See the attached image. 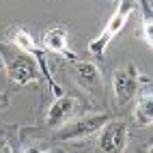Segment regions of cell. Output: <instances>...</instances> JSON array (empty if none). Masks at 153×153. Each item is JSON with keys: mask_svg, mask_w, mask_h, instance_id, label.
I'll return each instance as SVG.
<instances>
[{"mask_svg": "<svg viewBox=\"0 0 153 153\" xmlns=\"http://www.w3.org/2000/svg\"><path fill=\"white\" fill-rule=\"evenodd\" d=\"M0 63L7 69L9 82L15 86H28V84L41 82V71H39L35 58L11 43L0 41Z\"/></svg>", "mask_w": 153, "mask_h": 153, "instance_id": "cell-1", "label": "cell"}, {"mask_svg": "<svg viewBox=\"0 0 153 153\" xmlns=\"http://www.w3.org/2000/svg\"><path fill=\"white\" fill-rule=\"evenodd\" d=\"M131 13H134V0H117L114 13H112V17L108 19V24L104 26V30L88 43V52L93 56H97V58L104 56L108 45L112 43V39L123 30V26L127 24V19H129Z\"/></svg>", "mask_w": 153, "mask_h": 153, "instance_id": "cell-2", "label": "cell"}, {"mask_svg": "<svg viewBox=\"0 0 153 153\" xmlns=\"http://www.w3.org/2000/svg\"><path fill=\"white\" fill-rule=\"evenodd\" d=\"M11 45H15L17 50H22V52H26L28 56H33V58H35V63H37L39 71H41V78H45V82L50 84V88H52L54 97H60V95H63V88H60V86L54 82L52 71H50V67H48L45 50L35 41V37L30 35L26 28H17L15 33H13V41H11Z\"/></svg>", "mask_w": 153, "mask_h": 153, "instance_id": "cell-3", "label": "cell"}, {"mask_svg": "<svg viewBox=\"0 0 153 153\" xmlns=\"http://www.w3.org/2000/svg\"><path fill=\"white\" fill-rule=\"evenodd\" d=\"M110 121L106 112H97V114H84L78 117L74 121L65 123L63 127L56 129V140H65V142H74V140H84L88 136H95L97 131Z\"/></svg>", "mask_w": 153, "mask_h": 153, "instance_id": "cell-4", "label": "cell"}, {"mask_svg": "<svg viewBox=\"0 0 153 153\" xmlns=\"http://www.w3.org/2000/svg\"><path fill=\"white\" fill-rule=\"evenodd\" d=\"M140 71L134 63H127L125 67H121L114 71L112 76V91H114V99H117V106H127L131 99L136 97L138 88H140V82H142Z\"/></svg>", "mask_w": 153, "mask_h": 153, "instance_id": "cell-5", "label": "cell"}, {"mask_svg": "<svg viewBox=\"0 0 153 153\" xmlns=\"http://www.w3.org/2000/svg\"><path fill=\"white\" fill-rule=\"evenodd\" d=\"M97 147L104 153H123L129 140V125L121 119H112L97 131Z\"/></svg>", "mask_w": 153, "mask_h": 153, "instance_id": "cell-6", "label": "cell"}, {"mask_svg": "<svg viewBox=\"0 0 153 153\" xmlns=\"http://www.w3.org/2000/svg\"><path fill=\"white\" fill-rule=\"evenodd\" d=\"M78 99L76 97H69V95H60L54 97L52 106L48 108V114H45V125L48 127H63L65 123H69L74 119L76 110H78Z\"/></svg>", "mask_w": 153, "mask_h": 153, "instance_id": "cell-7", "label": "cell"}, {"mask_svg": "<svg viewBox=\"0 0 153 153\" xmlns=\"http://www.w3.org/2000/svg\"><path fill=\"white\" fill-rule=\"evenodd\" d=\"M71 76H74L76 84L84 88L86 93H97L101 91V74L99 67L88 60H74L71 63Z\"/></svg>", "mask_w": 153, "mask_h": 153, "instance_id": "cell-8", "label": "cell"}, {"mask_svg": "<svg viewBox=\"0 0 153 153\" xmlns=\"http://www.w3.org/2000/svg\"><path fill=\"white\" fill-rule=\"evenodd\" d=\"M67 37H69L67 26L56 24V26H52V28L45 30V35H43V45H41V48L45 50V52L60 54V56H65L67 60L74 63V60H78V56H76V52H71V50H69Z\"/></svg>", "mask_w": 153, "mask_h": 153, "instance_id": "cell-9", "label": "cell"}, {"mask_svg": "<svg viewBox=\"0 0 153 153\" xmlns=\"http://www.w3.org/2000/svg\"><path fill=\"white\" fill-rule=\"evenodd\" d=\"M134 123L140 127H149L153 123V95L145 93L140 95L134 108Z\"/></svg>", "mask_w": 153, "mask_h": 153, "instance_id": "cell-10", "label": "cell"}, {"mask_svg": "<svg viewBox=\"0 0 153 153\" xmlns=\"http://www.w3.org/2000/svg\"><path fill=\"white\" fill-rule=\"evenodd\" d=\"M140 7H142V33H140V37L145 39V43L151 48V45H153V17H151V4H149V0H140Z\"/></svg>", "mask_w": 153, "mask_h": 153, "instance_id": "cell-11", "label": "cell"}, {"mask_svg": "<svg viewBox=\"0 0 153 153\" xmlns=\"http://www.w3.org/2000/svg\"><path fill=\"white\" fill-rule=\"evenodd\" d=\"M0 153H13L11 142H9V138L2 136V134H0Z\"/></svg>", "mask_w": 153, "mask_h": 153, "instance_id": "cell-12", "label": "cell"}, {"mask_svg": "<svg viewBox=\"0 0 153 153\" xmlns=\"http://www.w3.org/2000/svg\"><path fill=\"white\" fill-rule=\"evenodd\" d=\"M24 153H50V151H43V149H39V147H26Z\"/></svg>", "mask_w": 153, "mask_h": 153, "instance_id": "cell-13", "label": "cell"}, {"mask_svg": "<svg viewBox=\"0 0 153 153\" xmlns=\"http://www.w3.org/2000/svg\"><path fill=\"white\" fill-rule=\"evenodd\" d=\"M2 106H4V108L9 106V97H7L4 93H0V108H2Z\"/></svg>", "mask_w": 153, "mask_h": 153, "instance_id": "cell-14", "label": "cell"}, {"mask_svg": "<svg viewBox=\"0 0 153 153\" xmlns=\"http://www.w3.org/2000/svg\"><path fill=\"white\" fill-rule=\"evenodd\" d=\"M0 67H2V63H0Z\"/></svg>", "mask_w": 153, "mask_h": 153, "instance_id": "cell-15", "label": "cell"}]
</instances>
